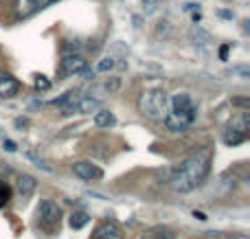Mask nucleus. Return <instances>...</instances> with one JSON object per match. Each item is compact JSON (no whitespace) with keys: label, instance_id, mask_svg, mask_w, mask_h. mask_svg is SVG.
I'll return each mask as SVG.
<instances>
[{"label":"nucleus","instance_id":"obj_8","mask_svg":"<svg viewBox=\"0 0 250 239\" xmlns=\"http://www.w3.org/2000/svg\"><path fill=\"white\" fill-rule=\"evenodd\" d=\"M20 92V81L7 70H0V99H11Z\"/></svg>","mask_w":250,"mask_h":239},{"label":"nucleus","instance_id":"obj_19","mask_svg":"<svg viewBox=\"0 0 250 239\" xmlns=\"http://www.w3.org/2000/svg\"><path fill=\"white\" fill-rule=\"evenodd\" d=\"M48 88H51V81L44 75H38L35 77V90H48Z\"/></svg>","mask_w":250,"mask_h":239},{"label":"nucleus","instance_id":"obj_15","mask_svg":"<svg viewBox=\"0 0 250 239\" xmlns=\"http://www.w3.org/2000/svg\"><path fill=\"white\" fill-rule=\"evenodd\" d=\"M143 239H173V233L169 231V228H151V231H147L145 235H143Z\"/></svg>","mask_w":250,"mask_h":239},{"label":"nucleus","instance_id":"obj_1","mask_svg":"<svg viewBox=\"0 0 250 239\" xmlns=\"http://www.w3.org/2000/svg\"><path fill=\"white\" fill-rule=\"evenodd\" d=\"M211 149L202 147L195 149L193 154H189L187 158H182L171 174V187L180 193H189L193 189H198L200 184L207 180L208 171H211Z\"/></svg>","mask_w":250,"mask_h":239},{"label":"nucleus","instance_id":"obj_2","mask_svg":"<svg viewBox=\"0 0 250 239\" xmlns=\"http://www.w3.org/2000/svg\"><path fill=\"white\" fill-rule=\"evenodd\" d=\"M195 117H198V105H195L193 97L189 92H178L169 101V108L163 117V123L171 132H185L189 125H193Z\"/></svg>","mask_w":250,"mask_h":239},{"label":"nucleus","instance_id":"obj_4","mask_svg":"<svg viewBox=\"0 0 250 239\" xmlns=\"http://www.w3.org/2000/svg\"><path fill=\"white\" fill-rule=\"evenodd\" d=\"M248 127H250L248 112H246V110H244V112H237L233 119H230L229 125H226L224 134H222V140H224V145H229V147H237V145L246 143Z\"/></svg>","mask_w":250,"mask_h":239},{"label":"nucleus","instance_id":"obj_21","mask_svg":"<svg viewBox=\"0 0 250 239\" xmlns=\"http://www.w3.org/2000/svg\"><path fill=\"white\" fill-rule=\"evenodd\" d=\"M193 218H198L200 222H204V219H207V215H204V213H198V211H195V213H193Z\"/></svg>","mask_w":250,"mask_h":239},{"label":"nucleus","instance_id":"obj_16","mask_svg":"<svg viewBox=\"0 0 250 239\" xmlns=\"http://www.w3.org/2000/svg\"><path fill=\"white\" fill-rule=\"evenodd\" d=\"M114 66H117V60L112 55H105L97 64V73H110V70H114Z\"/></svg>","mask_w":250,"mask_h":239},{"label":"nucleus","instance_id":"obj_22","mask_svg":"<svg viewBox=\"0 0 250 239\" xmlns=\"http://www.w3.org/2000/svg\"><path fill=\"white\" fill-rule=\"evenodd\" d=\"M233 103H237V105H248V99H235Z\"/></svg>","mask_w":250,"mask_h":239},{"label":"nucleus","instance_id":"obj_5","mask_svg":"<svg viewBox=\"0 0 250 239\" xmlns=\"http://www.w3.org/2000/svg\"><path fill=\"white\" fill-rule=\"evenodd\" d=\"M35 218H38V224L44 228V231H55L60 228L62 222V209L55 204L53 200H42L35 209Z\"/></svg>","mask_w":250,"mask_h":239},{"label":"nucleus","instance_id":"obj_18","mask_svg":"<svg viewBox=\"0 0 250 239\" xmlns=\"http://www.w3.org/2000/svg\"><path fill=\"white\" fill-rule=\"evenodd\" d=\"M119 88H121V77H110L108 81H105V90L108 92H117Z\"/></svg>","mask_w":250,"mask_h":239},{"label":"nucleus","instance_id":"obj_23","mask_svg":"<svg viewBox=\"0 0 250 239\" xmlns=\"http://www.w3.org/2000/svg\"><path fill=\"white\" fill-rule=\"evenodd\" d=\"M235 239H248L246 235H239V237H235Z\"/></svg>","mask_w":250,"mask_h":239},{"label":"nucleus","instance_id":"obj_20","mask_svg":"<svg viewBox=\"0 0 250 239\" xmlns=\"http://www.w3.org/2000/svg\"><path fill=\"white\" fill-rule=\"evenodd\" d=\"M2 145H4V149H7V152H16V143H13V140H2Z\"/></svg>","mask_w":250,"mask_h":239},{"label":"nucleus","instance_id":"obj_11","mask_svg":"<svg viewBox=\"0 0 250 239\" xmlns=\"http://www.w3.org/2000/svg\"><path fill=\"white\" fill-rule=\"evenodd\" d=\"M35 184H38V182H35L33 176L22 174V176H18V184H16V187H18V193H20L22 198H29L31 193L35 191Z\"/></svg>","mask_w":250,"mask_h":239},{"label":"nucleus","instance_id":"obj_6","mask_svg":"<svg viewBox=\"0 0 250 239\" xmlns=\"http://www.w3.org/2000/svg\"><path fill=\"white\" fill-rule=\"evenodd\" d=\"M88 66L86 57L82 53H66L64 57L60 60V68H57V75L62 79L64 77H70V75H79L83 68Z\"/></svg>","mask_w":250,"mask_h":239},{"label":"nucleus","instance_id":"obj_7","mask_svg":"<svg viewBox=\"0 0 250 239\" xmlns=\"http://www.w3.org/2000/svg\"><path fill=\"white\" fill-rule=\"evenodd\" d=\"M46 4H51V0H16L13 2V11H16V18H29L35 11L44 9Z\"/></svg>","mask_w":250,"mask_h":239},{"label":"nucleus","instance_id":"obj_13","mask_svg":"<svg viewBox=\"0 0 250 239\" xmlns=\"http://www.w3.org/2000/svg\"><path fill=\"white\" fill-rule=\"evenodd\" d=\"M114 123H117V117H114L110 110H97V114H95L97 127H112Z\"/></svg>","mask_w":250,"mask_h":239},{"label":"nucleus","instance_id":"obj_14","mask_svg":"<svg viewBox=\"0 0 250 239\" xmlns=\"http://www.w3.org/2000/svg\"><path fill=\"white\" fill-rule=\"evenodd\" d=\"M88 222H90V215L83 213V211H75V213L70 215V219H68V224H70V228H73V231H79V228H83Z\"/></svg>","mask_w":250,"mask_h":239},{"label":"nucleus","instance_id":"obj_17","mask_svg":"<svg viewBox=\"0 0 250 239\" xmlns=\"http://www.w3.org/2000/svg\"><path fill=\"white\" fill-rule=\"evenodd\" d=\"M9 200H11V187H9L7 182H2V180H0V209H2V206H7Z\"/></svg>","mask_w":250,"mask_h":239},{"label":"nucleus","instance_id":"obj_10","mask_svg":"<svg viewBox=\"0 0 250 239\" xmlns=\"http://www.w3.org/2000/svg\"><path fill=\"white\" fill-rule=\"evenodd\" d=\"M92 239H123V233L114 222H105V224H101V226H97Z\"/></svg>","mask_w":250,"mask_h":239},{"label":"nucleus","instance_id":"obj_12","mask_svg":"<svg viewBox=\"0 0 250 239\" xmlns=\"http://www.w3.org/2000/svg\"><path fill=\"white\" fill-rule=\"evenodd\" d=\"M99 108H101L99 99H92V97H79L73 110H77V112H95V110H99Z\"/></svg>","mask_w":250,"mask_h":239},{"label":"nucleus","instance_id":"obj_3","mask_svg":"<svg viewBox=\"0 0 250 239\" xmlns=\"http://www.w3.org/2000/svg\"><path fill=\"white\" fill-rule=\"evenodd\" d=\"M167 108H169V99L163 90H145L138 97V112L145 114L147 119L163 121Z\"/></svg>","mask_w":250,"mask_h":239},{"label":"nucleus","instance_id":"obj_9","mask_svg":"<svg viewBox=\"0 0 250 239\" xmlns=\"http://www.w3.org/2000/svg\"><path fill=\"white\" fill-rule=\"evenodd\" d=\"M73 171H75V176H79L82 180H99L101 176H104L99 167L92 165V162H75Z\"/></svg>","mask_w":250,"mask_h":239}]
</instances>
